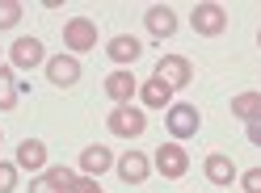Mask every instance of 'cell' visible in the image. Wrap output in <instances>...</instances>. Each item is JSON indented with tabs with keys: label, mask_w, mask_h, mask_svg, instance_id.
Returning a JSON list of instances; mask_svg holds the SVG:
<instances>
[{
	"label": "cell",
	"mask_w": 261,
	"mask_h": 193,
	"mask_svg": "<svg viewBox=\"0 0 261 193\" xmlns=\"http://www.w3.org/2000/svg\"><path fill=\"white\" fill-rule=\"evenodd\" d=\"M165 126H169L173 139H190V135H198L202 114H198V105H190V101H173L169 114H165Z\"/></svg>",
	"instance_id": "1"
},
{
	"label": "cell",
	"mask_w": 261,
	"mask_h": 193,
	"mask_svg": "<svg viewBox=\"0 0 261 193\" xmlns=\"http://www.w3.org/2000/svg\"><path fill=\"white\" fill-rule=\"evenodd\" d=\"M106 126L118 139H139L143 131H148V118H143V109H135V105H114L110 118H106Z\"/></svg>",
	"instance_id": "2"
},
{
	"label": "cell",
	"mask_w": 261,
	"mask_h": 193,
	"mask_svg": "<svg viewBox=\"0 0 261 193\" xmlns=\"http://www.w3.org/2000/svg\"><path fill=\"white\" fill-rule=\"evenodd\" d=\"M63 46H68L72 55H85L97 46V21L93 17H72L63 25Z\"/></svg>",
	"instance_id": "3"
},
{
	"label": "cell",
	"mask_w": 261,
	"mask_h": 193,
	"mask_svg": "<svg viewBox=\"0 0 261 193\" xmlns=\"http://www.w3.org/2000/svg\"><path fill=\"white\" fill-rule=\"evenodd\" d=\"M190 76H194V68L181 59V55H165V59H156V72H152V80H160L165 88H186L190 84Z\"/></svg>",
	"instance_id": "4"
},
{
	"label": "cell",
	"mask_w": 261,
	"mask_h": 193,
	"mask_svg": "<svg viewBox=\"0 0 261 193\" xmlns=\"http://www.w3.org/2000/svg\"><path fill=\"white\" fill-rule=\"evenodd\" d=\"M156 172L169 176V181H181V176L190 172V155H186L181 143H160V151H156Z\"/></svg>",
	"instance_id": "5"
},
{
	"label": "cell",
	"mask_w": 261,
	"mask_h": 193,
	"mask_svg": "<svg viewBox=\"0 0 261 193\" xmlns=\"http://www.w3.org/2000/svg\"><path fill=\"white\" fill-rule=\"evenodd\" d=\"M190 25H194V34L215 38V34H223V29H227V13H223V5H194Z\"/></svg>",
	"instance_id": "6"
},
{
	"label": "cell",
	"mask_w": 261,
	"mask_h": 193,
	"mask_svg": "<svg viewBox=\"0 0 261 193\" xmlns=\"http://www.w3.org/2000/svg\"><path fill=\"white\" fill-rule=\"evenodd\" d=\"M135 92H139V80L130 76L126 68H118V72L106 76V96H110L114 105H130V96H135Z\"/></svg>",
	"instance_id": "7"
},
{
	"label": "cell",
	"mask_w": 261,
	"mask_h": 193,
	"mask_svg": "<svg viewBox=\"0 0 261 193\" xmlns=\"http://www.w3.org/2000/svg\"><path fill=\"white\" fill-rule=\"evenodd\" d=\"M46 80H51L55 88H68L80 80V59L76 55H55L51 63H46Z\"/></svg>",
	"instance_id": "8"
},
{
	"label": "cell",
	"mask_w": 261,
	"mask_h": 193,
	"mask_svg": "<svg viewBox=\"0 0 261 193\" xmlns=\"http://www.w3.org/2000/svg\"><path fill=\"white\" fill-rule=\"evenodd\" d=\"M114 168H118V176H122L126 185H143V181H148V172H152L148 155H139V151H126V155H118V159H114Z\"/></svg>",
	"instance_id": "9"
},
{
	"label": "cell",
	"mask_w": 261,
	"mask_h": 193,
	"mask_svg": "<svg viewBox=\"0 0 261 193\" xmlns=\"http://www.w3.org/2000/svg\"><path fill=\"white\" fill-rule=\"evenodd\" d=\"M106 55L118 63V68H126V63H135V59L143 55V46H139V38H130V34H114V38L106 42Z\"/></svg>",
	"instance_id": "10"
},
{
	"label": "cell",
	"mask_w": 261,
	"mask_h": 193,
	"mask_svg": "<svg viewBox=\"0 0 261 193\" xmlns=\"http://www.w3.org/2000/svg\"><path fill=\"white\" fill-rule=\"evenodd\" d=\"M143 21H148V34H152V38H173V34H177V13H173L169 5H152Z\"/></svg>",
	"instance_id": "11"
},
{
	"label": "cell",
	"mask_w": 261,
	"mask_h": 193,
	"mask_svg": "<svg viewBox=\"0 0 261 193\" xmlns=\"http://www.w3.org/2000/svg\"><path fill=\"white\" fill-rule=\"evenodd\" d=\"M17 168H25V172L46 168V143L42 139H21L17 143Z\"/></svg>",
	"instance_id": "12"
},
{
	"label": "cell",
	"mask_w": 261,
	"mask_h": 193,
	"mask_svg": "<svg viewBox=\"0 0 261 193\" xmlns=\"http://www.w3.org/2000/svg\"><path fill=\"white\" fill-rule=\"evenodd\" d=\"M9 59H13V68H21V72L38 68V63H42V42L38 38H17L13 51H9Z\"/></svg>",
	"instance_id": "13"
},
{
	"label": "cell",
	"mask_w": 261,
	"mask_h": 193,
	"mask_svg": "<svg viewBox=\"0 0 261 193\" xmlns=\"http://www.w3.org/2000/svg\"><path fill=\"white\" fill-rule=\"evenodd\" d=\"M110 168H114V155L101 147V143H93V147L80 151V176H101Z\"/></svg>",
	"instance_id": "14"
},
{
	"label": "cell",
	"mask_w": 261,
	"mask_h": 193,
	"mask_svg": "<svg viewBox=\"0 0 261 193\" xmlns=\"http://www.w3.org/2000/svg\"><path fill=\"white\" fill-rule=\"evenodd\" d=\"M202 172H206V181H211V185H232V176H236V164H232V155L215 151V155H206Z\"/></svg>",
	"instance_id": "15"
},
{
	"label": "cell",
	"mask_w": 261,
	"mask_h": 193,
	"mask_svg": "<svg viewBox=\"0 0 261 193\" xmlns=\"http://www.w3.org/2000/svg\"><path fill=\"white\" fill-rule=\"evenodd\" d=\"M139 101L148 105V109H165L173 101V88H165L160 80H148V84H139Z\"/></svg>",
	"instance_id": "16"
},
{
	"label": "cell",
	"mask_w": 261,
	"mask_h": 193,
	"mask_svg": "<svg viewBox=\"0 0 261 193\" xmlns=\"http://www.w3.org/2000/svg\"><path fill=\"white\" fill-rule=\"evenodd\" d=\"M232 114L244 118V122L261 118V92H240V96H232Z\"/></svg>",
	"instance_id": "17"
},
{
	"label": "cell",
	"mask_w": 261,
	"mask_h": 193,
	"mask_svg": "<svg viewBox=\"0 0 261 193\" xmlns=\"http://www.w3.org/2000/svg\"><path fill=\"white\" fill-rule=\"evenodd\" d=\"M13 105H17V80H13L9 68H0V109L9 114Z\"/></svg>",
	"instance_id": "18"
},
{
	"label": "cell",
	"mask_w": 261,
	"mask_h": 193,
	"mask_svg": "<svg viewBox=\"0 0 261 193\" xmlns=\"http://www.w3.org/2000/svg\"><path fill=\"white\" fill-rule=\"evenodd\" d=\"M21 21V5L17 0H0V29H13Z\"/></svg>",
	"instance_id": "19"
},
{
	"label": "cell",
	"mask_w": 261,
	"mask_h": 193,
	"mask_svg": "<svg viewBox=\"0 0 261 193\" xmlns=\"http://www.w3.org/2000/svg\"><path fill=\"white\" fill-rule=\"evenodd\" d=\"M46 176H51L63 193H72V185H76V172H72V168H46Z\"/></svg>",
	"instance_id": "20"
},
{
	"label": "cell",
	"mask_w": 261,
	"mask_h": 193,
	"mask_svg": "<svg viewBox=\"0 0 261 193\" xmlns=\"http://www.w3.org/2000/svg\"><path fill=\"white\" fill-rule=\"evenodd\" d=\"M17 189V164H0V193Z\"/></svg>",
	"instance_id": "21"
},
{
	"label": "cell",
	"mask_w": 261,
	"mask_h": 193,
	"mask_svg": "<svg viewBox=\"0 0 261 193\" xmlns=\"http://www.w3.org/2000/svg\"><path fill=\"white\" fill-rule=\"evenodd\" d=\"M240 189H244V193H261V168H249V172H244V176H240Z\"/></svg>",
	"instance_id": "22"
},
{
	"label": "cell",
	"mask_w": 261,
	"mask_h": 193,
	"mask_svg": "<svg viewBox=\"0 0 261 193\" xmlns=\"http://www.w3.org/2000/svg\"><path fill=\"white\" fill-rule=\"evenodd\" d=\"M30 193H63V189H59V185L51 181V176H46V172H42V176H38V181H30Z\"/></svg>",
	"instance_id": "23"
},
{
	"label": "cell",
	"mask_w": 261,
	"mask_h": 193,
	"mask_svg": "<svg viewBox=\"0 0 261 193\" xmlns=\"http://www.w3.org/2000/svg\"><path fill=\"white\" fill-rule=\"evenodd\" d=\"M72 193H101V185H97V176H76Z\"/></svg>",
	"instance_id": "24"
},
{
	"label": "cell",
	"mask_w": 261,
	"mask_h": 193,
	"mask_svg": "<svg viewBox=\"0 0 261 193\" xmlns=\"http://www.w3.org/2000/svg\"><path fill=\"white\" fill-rule=\"evenodd\" d=\"M244 135H249V143H253V147H261V118H253L249 126H244Z\"/></svg>",
	"instance_id": "25"
},
{
	"label": "cell",
	"mask_w": 261,
	"mask_h": 193,
	"mask_svg": "<svg viewBox=\"0 0 261 193\" xmlns=\"http://www.w3.org/2000/svg\"><path fill=\"white\" fill-rule=\"evenodd\" d=\"M257 46H261V34H257Z\"/></svg>",
	"instance_id": "26"
},
{
	"label": "cell",
	"mask_w": 261,
	"mask_h": 193,
	"mask_svg": "<svg viewBox=\"0 0 261 193\" xmlns=\"http://www.w3.org/2000/svg\"><path fill=\"white\" fill-rule=\"evenodd\" d=\"M0 55H5V51H0Z\"/></svg>",
	"instance_id": "27"
},
{
	"label": "cell",
	"mask_w": 261,
	"mask_h": 193,
	"mask_svg": "<svg viewBox=\"0 0 261 193\" xmlns=\"http://www.w3.org/2000/svg\"><path fill=\"white\" fill-rule=\"evenodd\" d=\"M0 139H5V135H0Z\"/></svg>",
	"instance_id": "28"
}]
</instances>
